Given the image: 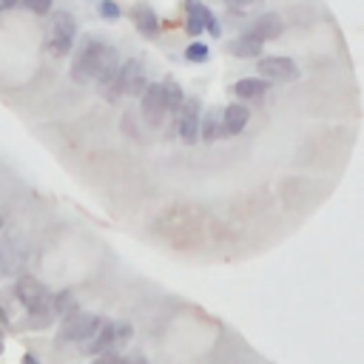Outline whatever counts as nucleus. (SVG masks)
<instances>
[{
  "label": "nucleus",
  "mask_w": 364,
  "mask_h": 364,
  "mask_svg": "<svg viewBox=\"0 0 364 364\" xmlns=\"http://www.w3.org/2000/svg\"><path fill=\"white\" fill-rule=\"evenodd\" d=\"M14 293H17L20 304L34 316V324H37V327H43V324L51 321V318H48V316H51V307H48L51 296H48V290H46L34 276H20Z\"/></svg>",
  "instance_id": "nucleus-1"
},
{
  "label": "nucleus",
  "mask_w": 364,
  "mask_h": 364,
  "mask_svg": "<svg viewBox=\"0 0 364 364\" xmlns=\"http://www.w3.org/2000/svg\"><path fill=\"white\" fill-rule=\"evenodd\" d=\"M74 31H77L74 17L68 11H54L51 23H48V48H51V54H57V57L68 54L71 46H74Z\"/></svg>",
  "instance_id": "nucleus-2"
},
{
  "label": "nucleus",
  "mask_w": 364,
  "mask_h": 364,
  "mask_svg": "<svg viewBox=\"0 0 364 364\" xmlns=\"http://www.w3.org/2000/svg\"><path fill=\"white\" fill-rule=\"evenodd\" d=\"M199 119H202V102L196 97H188L176 111V131L185 145H193L199 139Z\"/></svg>",
  "instance_id": "nucleus-3"
},
{
  "label": "nucleus",
  "mask_w": 364,
  "mask_h": 364,
  "mask_svg": "<svg viewBox=\"0 0 364 364\" xmlns=\"http://www.w3.org/2000/svg\"><path fill=\"white\" fill-rule=\"evenodd\" d=\"M100 324H102V321H100L97 316H91V313H71V316L63 321L57 341H63V344H68V341H88V338L97 333Z\"/></svg>",
  "instance_id": "nucleus-4"
},
{
  "label": "nucleus",
  "mask_w": 364,
  "mask_h": 364,
  "mask_svg": "<svg viewBox=\"0 0 364 364\" xmlns=\"http://www.w3.org/2000/svg\"><path fill=\"white\" fill-rule=\"evenodd\" d=\"M145 88V68L139 60H125L117 71V94H142Z\"/></svg>",
  "instance_id": "nucleus-5"
},
{
  "label": "nucleus",
  "mask_w": 364,
  "mask_h": 364,
  "mask_svg": "<svg viewBox=\"0 0 364 364\" xmlns=\"http://www.w3.org/2000/svg\"><path fill=\"white\" fill-rule=\"evenodd\" d=\"M259 74H262V80L287 82V80L299 77V68L290 57H264V60H259Z\"/></svg>",
  "instance_id": "nucleus-6"
},
{
  "label": "nucleus",
  "mask_w": 364,
  "mask_h": 364,
  "mask_svg": "<svg viewBox=\"0 0 364 364\" xmlns=\"http://www.w3.org/2000/svg\"><path fill=\"white\" fill-rule=\"evenodd\" d=\"M185 9H188V31L191 34H199L202 28H208L210 34H219V23L213 17V11L199 3V0H185Z\"/></svg>",
  "instance_id": "nucleus-7"
},
{
  "label": "nucleus",
  "mask_w": 364,
  "mask_h": 364,
  "mask_svg": "<svg viewBox=\"0 0 364 364\" xmlns=\"http://www.w3.org/2000/svg\"><path fill=\"white\" fill-rule=\"evenodd\" d=\"M26 262V245L20 239H6L0 242V279L14 276Z\"/></svg>",
  "instance_id": "nucleus-8"
},
{
  "label": "nucleus",
  "mask_w": 364,
  "mask_h": 364,
  "mask_svg": "<svg viewBox=\"0 0 364 364\" xmlns=\"http://www.w3.org/2000/svg\"><path fill=\"white\" fill-rule=\"evenodd\" d=\"M165 91H162V85L159 82H151V85H145L142 88V114H145V119L151 122V125H159L162 122V117H165Z\"/></svg>",
  "instance_id": "nucleus-9"
},
{
  "label": "nucleus",
  "mask_w": 364,
  "mask_h": 364,
  "mask_svg": "<svg viewBox=\"0 0 364 364\" xmlns=\"http://www.w3.org/2000/svg\"><path fill=\"white\" fill-rule=\"evenodd\" d=\"M247 119H250V111L245 108V105H228L225 111H222V125H219V134L222 136H236L245 125H247Z\"/></svg>",
  "instance_id": "nucleus-10"
},
{
  "label": "nucleus",
  "mask_w": 364,
  "mask_h": 364,
  "mask_svg": "<svg viewBox=\"0 0 364 364\" xmlns=\"http://www.w3.org/2000/svg\"><path fill=\"white\" fill-rule=\"evenodd\" d=\"M114 344H117V324H100L97 333L82 344V350L94 353V355H102V353L114 350Z\"/></svg>",
  "instance_id": "nucleus-11"
},
{
  "label": "nucleus",
  "mask_w": 364,
  "mask_h": 364,
  "mask_svg": "<svg viewBox=\"0 0 364 364\" xmlns=\"http://www.w3.org/2000/svg\"><path fill=\"white\" fill-rule=\"evenodd\" d=\"M282 28H284V23H282V17L279 14H273V11H267V14H262V17H256L253 20V26H250V37H256V40H273V37H279L282 34Z\"/></svg>",
  "instance_id": "nucleus-12"
},
{
  "label": "nucleus",
  "mask_w": 364,
  "mask_h": 364,
  "mask_svg": "<svg viewBox=\"0 0 364 364\" xmlns=\"http://www.w3.org/2000/svg\"><path fill=\"white\" fill-rule=\"evenodd\" d=\"M131 17H134V26H136L145 37H154V34L159 31V20H156V14H154V9H151V6H145V3L134 6Z\"/></svg>",
  "instance_id": "nucleus-13"
},
{
  "label": "nucleus",
  "mask_w": 364,
  "mask_h": 364,
  "mask_svg": "<svg viewBox=\"0 0 364 364\" xmlns=\"http://www.w3.org/2000/svg\"><path fill=\"white\" fill-rule=\"evenodd\" d=\"M267 88H270V85H267V80H262V77H245V80H239V82L233 85L236 97H242V100H259V97H264Z\"/></svg>",
  "instance_id": "nucleus-14"
},
{
  "label": "nucleus",
  "mask_w": 364,
  "mask_h": 364,
  "mask_svg": "<svg viewBox=\"0 0 364 364\" xmlns=\"http://www.w3.org/2000/svg\"><path fill=\"white\" fill-rule=\"evenodd\" d=\"M230 51H233L236 57H259V54H262V40H256V37H250V34H242V37H236V40L230 43Z\"/></svg>",
  "instance_id": "nucleus-15"
},
{
  "label": "nucleus",
  "mask_w": 364,
  "mask_h": 364,
  "mask_svg": "<svg viewBox=\"0 0 364 364\" xmlns=\"http://www.w3.org/2000/svg\"><path fill=\"white\" fill-rule=\"evenodd\" d=\"M219 125H222V111L210 108V111L205 114V119H199V136H202L205 142H213V139L219 136Z\"/></svg>",
  "instance_id": "nucleus-16"
},
{
  "label": "nucleus",
  "mask_w": 364,
  "mask_h": 364,
  "mask_svg": "<svg viewBox=\"0 0 364 364\" xmlns=\"http://www.w3.org/2000/svg\"><path fill=\"white\" fill-rule=\"evenodd\" d=\"M54 313L63 316V318H68L71 313H77V299H74V293H68V290L57 293V296H54Z\"/></svg>",
  "instance_id": "nucleus-17"
},
{
  "label": "nucleus",
  "mask_w": 364,
  "mask_h": 364,
  "mask_svg": "<svg viewBox=\"0 0 364 364\" xmlns=\"http://www.w3.org/2000/svg\"><path fill=\"white\" fill-rule=\"evenodd\" d=\"M162 91H165V108H168V111H179V105L185 102L182 88H179L173 80H168V82H162Z\"/></svg>",
  "instance_id": "nucleus-18"
},
{
  "label": "nucleus",
  "mask_w": 364,
  "mask_h": 364,
  "mask_svg": "<svg viewBox=\"0 0 364 364\" xmlns=\"http://www.w3.org/2000/svg\"><path fill=\"white\" fill-rule=\"evenodd\" d=\"M185 57H188L191 63H202V60H208V46H205V43H191V46L185 48Z\"/></svg>",
  "instance_id": "nucleus-19"
},
{
  "label": "nucleus",
  "mask_w": 364,
  "mask_h": 364,
  "mask_svg": "<svg viewBox=\"0 0 364 364\" xmlns=\"http://www.w3.org/2000/svg\"><path fill=\"white\" fill-rule=\"evenodd\" d=\"M28 11H34V14H46L48 9H51V0H20Z\"/></svg>",
  "instance_id": "nucleus-20"
},
{
  "label": "nucleus",
  "mask_w": 364,
  "mask_h": 364,
  "mask_svg": "<svg viewBox=\"0 0 364 364\" xmlns=\"http://www.w3.org/2000/svg\"><path fill=\"white\" fill-rule=\"evenodd\" d=\"M100 11H102L105 20H117V17H119V6H117L114 0H102V3H100Z\"/></svg>",
  "instance_id": "nucleus-21"
},
{
  "label": "nucleus",
  "mask_w": 364,
  "mask_h": 364,
  "mask_svg": "<svg viewBox=\"0 0 364 364\" xmlns=\"http://www.w3.org/2000/svg\"><path fill=\"white\" fill-rule=\"evenodd\" d=\"M125 358H119L117 353H102V355H97L91 364H122Z\"/></svg>",
  "instance_id": "nucleus-22"
},
{
  "label": "nucleus",
  "mask_w": 364,
  "mask_h": 364,
  "mask_svg": "<svg viewBox=\"0 0 364 364\" xmlns=\"http://www.w3.org/2000/svg\"><path fill=\"white\" fill-rule=\"evenodd\" d=\"M230 9H239V11H245V9H250V6H256L259 0H225Z\"/></svg>",
  "instance_id": "nucleus-23"
},
{
  "label": "nucleus",
  "mask_w": 364,
  "mask_h": 364,
  "mask_svg": "<svg viewBox=\"0 0 364 364\" xmlns=\"http://www.w3.org/2000/svg\"><path fill=\"white\" fill-rule=\"evenodd\" d=\"M20 0H0V11H9V9H14Z\"/></svg>",
  "instance_id": "nucleus-24"
},
{
  "label": "nucleus",
  "mask_w": 364,
  "mask_h": 364,
  "mask_svg": "<svg viewBox=\"0 0 364 364\" xmlns=\"http://www.w3.org/2000/svg\"><path fill=\"white\" fill-rule=\"evenodd\" d=\"M122 364H148L142 355H134V358H128V361H122Z\"/></svg>",
  "instance_id": "nucleus-25"
},
{
  "label": "nucleus",
  "mask_w": 364,
  "mask_h": 364,
  "mask_svg": "<svg viewBox=\"0 0 364 364\" xmlns=\"http://www.w3.org/2000/svg\"><path fill=\"white\" fill-rule=\"evenodd\" d=\"M0 321H6V310L3 307H0Z\"/></svg>",
  "instance_id": "nucleus-26"
},
{
  "label": "nucleus",
  "mask_w": 364,
  "mask_h": 364,
  "mask_svg": "<svg viewBox=\"0 0 364 364\" xmlns=\"http://www.w3.org/2000/svg\"><path fill=\"white\" fill-rule=\"evenodd\" d=\"M0 353H3V333H0Z\"/></svg>",
  "instance_id": "nucleus-27"
},
{
  "label": "nucleus",
  "mask_w": 364,
  "mask_h": 364,
  "mask_svg": "<svg viewBox=\"0 0 364 364\" xmlns=\"http://www.w3.org/2000/svg\"><path fill=\"white\" fill-rule=\"evenodd\" d=\"M0 225H3V219H0Z\"/></svg>",
  "instance_id": "nucleus-28"
}]
</instances>
